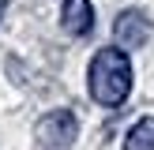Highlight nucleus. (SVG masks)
Returning a JSON list of instances; mask_svg holds the SVG:
<instances>
[{"label": "nucleus", "mask_w": 154, "mask_h": 150, "mask_svg": "<svg viewBox=\"0 0 154 150\" xmlns=\"http://www.w3.org/2000/svg\"><path fill=\"white\" fill-rule=\"evenodd\" d=\"M87 82H90V98H94L98 105L117 109V105L132 94V64H128V52L120 49V45L98 49L94 60H90Z\"/></svg>", "instance_id": "obj_1"}, {"label": "nucleus", "mask_w": 154, "mask_h": 150, "mask_svg": "<svg viewBox=\"0 0 154 150\" xmlns=\"http://www.w3.org/2000/svg\"><path fill=\"white\" fill-rule=\"evenodd\" d=\"M38 150H72V142L79 139V120L72 109H53L38 120L34 128Z\"/></svg>", "instance_id": "obj_2"}, {"label": "nucleus", "mask_w": 154, "mask_h": 150, "mask_svg": "<svg viewBox=\"0 0 154 150\" xmlns=\"http://www.w3.org/2000/svg\"><path fill=\"white\" fill-rule=\"evenodd\" d=\"M113 38H117L120 49H139V45H147L150 38V19L139 11V8H128V11H120V19L113 22Z\"/></svg>", "instance_id": "obj_3"}, {"label": "nucleus", "mask_w": 154, "mask_h": 150, "mask_svg": "<svg viewBox=\"0 0 154 150\" xmlns=\"http://www.w3.org/2000/svg\"><path fill=\"white\" fill-rule=\"evenodd\" d=\"M60 22H64V30L75 34V38L90 34V26H94V4H90V0H64V4H60Z\"/></svg>", "instance_id": "obj_4"}, {"label": "nucleus", "mask_w": 154, "mask_h": 150, "mask_svg": "<svg viewBox=\"0 0 154 150\" xmlns=\"http://www.w3.org/2000/svg\"><path fill=\"white\" fill-rule=\"evenodd\" d=\"M124 150H154V116H143L124 135Z\"/></svg>", "instance_id": "obj_5"}, {"label": "nucleus", "mask_w": 154, "mask_h": 150, "mask_svg": "<svg viewBox=\"0 0 154 150\" xmlns=\"http://www.w3.org/2000/svg\"><path fill=\"white\" fill-rule=\"evenodd\" d=\"M4 8H8V0H0V19H4Z\"/></svg>", "instance_id": "obj_6"}]
</instances>
